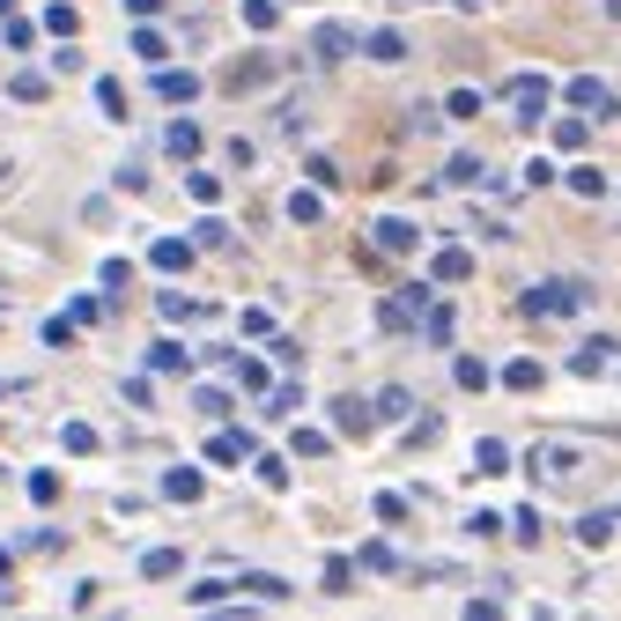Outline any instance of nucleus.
Returning <instances> with one entry per match:
<instances>
[{
	"label": "nucleus",
	"instance_id": "35",
	"mask_svg": "<svg viewBox=\"0 0 621 621\" xmlns=\"http://www.w3.org/2000/svg\"><path fill=\"white\" fill-rule=\"evenodd\" d=\"M8 89H15V104H45V97H52V82H45V75H15Z\"/></svg>",
	"mask_w": 621,
	"mask_h": 621
},
{
	"label": "nucleus",
	"instance_id": "39",
	"mask_svg": "<svg viewBox=\"0 0 621 621\" xmlns=\"http://www.w3.org/2000/svg\"><path fill=\"white\" fill-rule=\"evenodd\" d=\"M149 371H185V349H178V341H156V349H149Z\"/></svg>",
	"mask_w": 621,
	"mask_h": 621
},
{
	"label": "nucleus",
	"instance_id": "30",
	"mask_svg": "<svg viewBox=\"0 0 621 621\" xmlns=\"http://www.w3.org/2000/svg\"><path fill=\"white\" fill-rule=\"evenodd\" d=\"M377 415H415V393H407V385H385V393H377Z\"/></svg>",
	"mask_w": 621,
	"mask_h": 621
},
{
	"label": "nucleus",
	"instance_id": "32",
	"mask_svg": "<svg viewBox=\"0 0 621 621\" xmlns=\"http://www.w3.org/2000/svg\"><path fill=\"white\" fill-rule=\"evenodd\" d=\"M445 178H451V185H473V178H489V163H481V156H451Z\"/></svg>",
	"mask_w": 621,
	"mask_h": 621
},
{
	"label": "nucleus",
	"instance_id": "12",
	"mask_svg": "<svg viewBox=\"0 0 621 621\" xmlns=\"http://www.w3.org/2000/svg\"><path fill=\"white\" fill-rule=\"evenodd\" d=\"M511 467H518L511 445H496V437H481V445H473V473H481V481H496V473H511Z\"/></svg>",
	"mask_w": 621,
	"mask_h": 621
},
{
	"label": "nucleus",
	"instance_id": "48",
	"mask_svg": "<svg viewBox=\"0 0 621 621\" xmlns=\"http://www.w3.org/2000/svg\"><path fill=\"white\" fill-rule=\"evenodd\" d=\"M377 518L399 525V518H407V496H399V489H385V496H377Z\"/></svg>",
	"mask_w": 621,
	"mask_h": 621
},
{
	"label": "nucleus",
	"instance_id": "17",
	"mask_svg": "<svg viewBox=\"0 0 621 621\" xmlns=\"http://www.w3.org/2000/svg\"><path fill=\"white\" fill-rule=\"evenodd\" d=\"M451 377H459L467 393H481V385H496V371H489L481 355H451Z\"/></svg>",
	"mask_w": 621,
	"mask_h": 621
},
{
	"label": "nucleus",
	"instance_id": "50",
	"mask_svg": "<svg viewBox=\"0 0 621 621\" xmlns=\"http://www.w3.org/2000/svg\"><path fill=\"white\" fill-rule=\"evenodd\" d=\"M193 245H229V223H215V215H207V223L193 229Z\"/></svg>",
	"mask_w": 621,
	"mask_h": 621
},
{
	"label": "nucleus",
	"instance_id": "26",
	"mask_svg": "<svg viewBox=\"0 0 621 621\" xmlns=\"http://www.w3.org/2000/svg\"><path fill=\"white\" fill-rule=\"evenodd\" d=\"M319 215H325V200H319V193H303V185H297V193H289V223H303V229H311Z\"/></svg>",
	"mask_w": 621,
	"mask_h": 621
},
{
	"label": "nucleus",
	"instance_id": "37",
	"mask_svg": "<svg viewBox=\"0 0 621 621\" xmlns=\"http://www.w3.org/2000/svg\"><path fill=\"white\" fill-rule=\"evenodd\" d=\"M445 111H451V119H481V89H451Z\"/></svg>",
	"mask_w": 621,
	"mask_h": 621
},
{
	"label": "nucleus",
	"instance_id": "38",
	"mask_svg": "<svg viewBox=\"0 0 621 621\" xmlns=\"http://www.w3.org/2000/svg\"><path fill=\"white\" fill-rule=\"evenodd\" d=\"M119 399L126 407H156V385L149 377H119Z\"/></svg>",
	"mask_w": 621,
	"mask_h": 621
},
{
	"label": "nucleus",
	"instance_id": "28",
	"mask_svg": "<svg viewBox=\"0 0 621 621\" xmlns=\"http://www.w3.org/2000/svg\"><path fill=\"white\" fill-rule=\"evenodd\" d=\"M156 311H163L171 325H178V319H200V303L185 297V289H163V297H156Z\"/></svg>",
	"mask_w": 621,
	"mask_h": 621
},
{
	"label": "nucleus",
	"instance_id": "54",
	"mask_svg": "<svg viewBox=\"0 0 621 621\" xmlns=\"http://www.w3.org/2000/svg\"><path fill=\"white\" fill-rule=\"evenodd\" d=\"M0 15H15V0H0Z\"/></svg>",
	"mask_w": 621,
	"mask_h": 621
},
{
	"label": "nucleus",
	"instance_id": "9",
	"mask_svg": "<svg viewBox=\"0 0 621 621\" xmlns=\"http://www.w3.org/2000/svg\"><path fill=\"white\" fill-rule=\"evenodd\" d=\"M371 245H377V251H415V245H422V229L407 223V215H385V223L371 229Z\"/></svg>",
	"mask_w": 621,
	"mask_h": 621
},
{
	"label": "nucleus",
	"instance_id": "41",
	"mask_svg": "<svg viewBox=\"0 0 621 621\" xmlns=\"http://www.w3.org/2000/svg\"><path fill=\"white\" fill-rule=\"evenodd\" d=\"M45 30H60V38H75V30H82V15L67 8V0H60V8H45Z\"/></svg>",
	"mask_w": 621,
	"mask_h": 621
},
{
	"label": "nucleus",
	"instance_id": "27",
	"mask_svg": "<svg viewBox=\"0 0 621 621\" xmlns=\"http://www.w3.org/2000/svg\"><path fill=\"white\" fill-rule=\"evenodd\" d=\"M429 274H437V281H467V274H473V259H467L459 245H451V251H437V267H429Z\"/></svg>",
	"mask_w": 621,
	"mask_h": 621
},
{
	"label": "nucleus",
	"instance_id": "31",
	"mask_svg": "<svg viewBox=\"0 0 621 621\" xmlns=\"http://www.w3.org/2000/svg\"><path fill=\"white\" fill-rule=\"evenodd\" d=\"M363 570H399V555H393V540H363V555H355Z\"/></svg>",
	"mask_w": 621,
	"mask_h": 621
},
{
	"label": "nucleus",
	"instance_id": "25",
	"mask_svg": "<svg viewBox=\"0 0 621 621\" xmlns=\"http://www.w3.org/2000/svg\"><path fill=\"white\" fill-rule=\"evenodd\" d=\"M133 52H141L149 67H163V60H171V38H163V30H133Z\"/></svg>",
	"mask_w": 621,
	"mask_h": 621
},
{
	"label": "nucleus",
	"instance_id": "53",
	"mask_svg": "<svg viewBox=\"0 0 621 621\" xmlns=\"http://www.w3.org/2000/svg\"><path fill=\"white\" fill-rule=\"evenodd\" d=\"M8 563H15V547H0V577H8Z\"/></svg>",
	"mask_w": 621,
	"mask_h": 621
},
{
	"label": "nucleus",
	"instance_id": "13",
	"mask_svg": "<svg viewBox=\"0 0 621 621\" xmlns=\"http://www.w3.org/2000/svg\"><path fill=\"white\" fill-rule=\"evenodd\" d=\"M547 371L533 363V355H518V363H503V393H540Z\"/></svg>",
	"mask_w": 621,
	"mask_h": 621
},
{
	"label": "nucleus",
	"instance_id": "44",
	"mask_svg": "<svg viewBox=\"0 0 621 621\" xmlns=\"http://www.w3.org/2000/svg\"><path fill=\"white\" fill-rule=\"evenodd\" d=\"M67 319H75V325H97L104 319V297H75V303H67Z\"/></svg>",
	"mask_w": 621,
	"mask_h": 621
},
{
	"label": "nucleus",
	"instance_id": "49",
	"mask_svg": "<svg viewBox=\"0 0 621 621\" xmlns=\"http://www.w3.org/2000/svg\"><path fill=\"white\" fill-rule=\"evenodd\" d=\"M355 45V38H349V30H341V23H333V30H325V38H319V52H325V60H341V52H349Z\"/></svg>",
	"mask_w": 621,
	"mask_h": 621
},
{
	"label": "nucleus",
	"instance_id": "5",
	"mask_svg": "<svg viewBox=\"0 0 621 621\" xmlns=\"http://www.w3.org/2000/svg\"><path fill=\"white\" fill-rule=\"evenodd\" d=\"M149 89H156L163 104H193V97H200V75H193V67H171V60H163Z\"/></svg>",
	"mask_w": 621,
	"mask_h": 621
},
{
	"label": "nucleus",
	"instance_id": "6",
	"mask_svg": "<svg viewBox=\"0 0 621 621\" xmlns=\"http://www.w3.org/2000/svg\"><path fill=\"white\" fill-rule=\"evenodd\" d=\"M570 104H577V111H592L599 126L614 119V97H607V82H599V75H577L570 82Z\"/></svg>",
	"mask_w": 621,
	"mask_h": 621
},
{
	"label": "nucleus",
	"instance_id": "1",
	"mask_svg": "<svg viewBox=\"0 0 621 621\" xmlns=\"http://www.w3.org/2000/svg\"><path fill=\"white\" fill-rule=\"evenodd\" d=\"M525 473H533V489H547V496H585V489L607 481V459H599V445H585V437H540V445L525 451Z\"/></svg>",
	"mask_w": 621,
	"mask_h": 621
},
{
	"label": "nucleus",
	"instance_id": "29",
	"mask_svg": "<svg viewBox=\"0 0 621 621\" xmlns=\"http://www.w3.org/2000/svg\"><path fill=\"white\" fill-rule=\"evenodd\" d=\"M570 193H577V200H599V193H607V171H592V163H577V171H570Z\"/></svg>",
	"mask_w": 621,
	"mask_h": 621
},
{
	"label": "nucleus",
	"instance_id": "47",
	"mask_svg": "<svg viewBox=\"0 0 621 621\" xmlns=\"http://www.w3.org/2000/svg\"><path fill=\"white\" fill-rule=\"evenodd\" d=\"M245 592L251 599H289V585H281V577H245Z\"/></svg>",
	"mask_w": 621,
	"mask_h": 621
},
{
	"label": "nucleus",
	"instance_id": "34",
	"mask_svg": "<svg viewBox=\"0 0 621 621\" xmlns=\"http://www.w3.org/2000/svg\"><path fill=\"white\" fill-rule=\"evenodd\" d=\"M97 111H104V119H126V89H119L111 75L97 82Z\"/></svg>",
	"mask_w": 621,
	"mask_h": 621
},
{
	"label": "nucleus",
	"instance_id": "55",
	"mask_svg": "<svg viewBox=\"0 0 621 621\" xmlns=\"http://www.w3.org/2000/svg\"><path fill=\"white\" fill-rule=\"evenodd\" d=\"M0 297H8V281H0Z\"/></svg>",
	"mask_w": 621,
	"mask_h": 621
},
{
	"label": "nucleus",
	"instance_id": "10",
	"mask_svg": "<svg viewBox=\"0 0 621 621\" xmlns=\"http://www.w3.org/2000/svg\"><path fill=\"white\" fill-rule=\"evenodd\" d=\"M200 149H207V141H200L193 119H171V126H163V156H171V163H193Z\"/></svg>",
	"mask_w": 621,
	"mask_h": 621
},
{
	"label": "nucleus",
	"instance_id": "4",
	"mask_svg": "<svg viewBox=\"0 0 621 621\" xmlns=\"http://www.w3.org/2000/svg\"><path fill=\"white\" fill-rule=\"evenodd\" d=\"M200 496H207V473H200V467H163V503L193 511Z\"/></svg>",
	"mask_w": 621,
	"mask_h": 621
},
{
	"label": "nucleus",
	"instance_id": "51",
	"mask_svg": "<svg viewBox=\"0 0 621 621\" xmlns=\"http://www.w3.org/2000/svg\"><path fill=\"white\" fill-rule=\"evenodd\" d=\"M511 533H518V540L533 547V540H540V511H518V518H511Z\"/></svg>",
	"mask_w": 621,
	"mask_h": 621
},
{
	"label": "nucleus",
	"instance_id": "8",
	"mask_svg": "<svg viewBox=\"0 0 621 621\" xmlns=\"http://www.w3.org/2000/svg\"><path fill=\"white\" fill-rule=\"evenodd\" d=\"M511 104H518L525 126H540V111H547V75H518V82H511Z\"/></svg>",
	"mask_w": 621,
	"mask_h": 621
},
{
	"label": "nucleus",
	"instance_id": "3",
	"mask_svg": "<svg viewBox=\"0 0 621 621\" xmlns=\"http://www.w3.org/2000/svg\"><path fill=\"white\" fill-rule=\"evenodd\" d=\"M251 451H259L251 429H215V437H207V467H245Z\"/></svg>",
	"mask_w": 621,
	"mask_h": 621
},
{
	"label": "nucleus",
	"instance_id": "18",
	"mask_svg": "<svg viewBox=\"0 0 621 621\" xmlns=\"http://www.w3.org/2000/svg\"><path fill=\"white\" fill-rule=\"evenodd\" d=\"M237 393H274V371L259 355H237Z\"/></svg>",
	"mask_w": 621,
	"mask_h": 621
},
{
	"label": "nucleus",
	"instance_id": "14",
	"mask_svg": "<svg viewBox=\"0 0 621 621\" xmlns=\"http://www.w3.org/2000/svg\"><path fill=\"white\" fill-rule=\"evenodd\" d=\"M333 422H341V429H349V437H371V422H377V407H371V399H341V407H333Z\"/></svg>",
	"mask_w": 621,
	"mask_h": 621
},
{
	"label": "nucleus",
	"instance_id": "40",
	"mask_svg": "<svg viewBox=\"0 0 621 621\" xmlns=\"http://www.w3.org/2000/svg\"><path fill=\"white\" fill-rule=\"evenodd\" d=\"M52 75H82V45H75V38H60V52H52Z\"/></svg>",
	"mask_w": 621,
	"mask_h": 621
},
{
	"label": "nucleus",
	"instance_id": "42",
	"mask_svg": "<svg viewBox=\"0 0 621 621\" xmlns=\"http://www.w3.org/2000/svg\"><path fill=\"white\" fill-rule=\"evenodd\" d=\"M193 407H200V415H229V393H223V385H200Z\"/></svg>",
	"mask_w": 621,
	"mask_h": 621
},
{
	"label": "nucleus",
	"instance_id": "33",
	"mask_svg": "<svg viewBox=\"0 0 621 621\" xmlns=\"http://www.w3.org/2000/svg\"><path fill=\"white\" fill-rule=\"evenodd\" d=\"M23 489H30V503H60V473H52V467H38V473L23 481Z\"/></svg>",
	"mask_w": 621,
	"mask_h": 621
},
{
	"label": "nucleus",
	"instance_id": "20",
	"mask_svg": "<svg viewBox=\"0 0 621 621\" xmlns=\"http://www.w3.org/2000/svg\"><path fill=\"white\" fill-rule=\"evenodd\" d=\"M289 451H297V459H325V451H333V437H325V429H289Z\"/></svg>",
	"mask_w": 621,
	"mask_h": 621
},
{
	"label": "nucleus",
	"instance_id": "36",
	"mask_svg": "<svg viewBox=\"0 0 621 621\" xmlns=\"http://www.w3.org/2000/svg\"><path fill=\"white\" fill-rule=\"evenodd\" d=\"M245 23L251 30H274V23H281V0H245Z\"/></svg>",
	"mask_w": 621,
	"mask_h": 621
},
{
	"label": "nucleus",
	"instance_id": "7",
	"mask_svg": "<svg viewBox=\"0 0 621 621\" xmlns=\"http://www.w3.org/2000/svg\"><path fill=\"white\" fill-rule=\"evenodd\" d=\"M193 237H156V245H149V267L156 274H185V267H193Z\"/></svg>",
	"mask_w": 621,
	"mask_h": 621
},
{
	"label": "nucleus",
	"instance_id": "24",
	"mask_svg": "<svg viewBox=\"0 0 621 621\" xmlns=\"http://www.w3.org/2000/svg\"><path fill=\"white\" fill-rule=\"evenodd\" d=\"M592 141V111L585 119H555V149H585Z\"/></svg>",
	"mask_w": 621,
	"mask_h": 621
},
{
	"label": "nucleus",
	"instance_id": "52",
	"mask_svg": "<svg viewBox=\"0 0 621 621\" xmlns=\"http://www.w3.org/2000/svg\"><path fill=\"white\" fill-rule=\"evenodd\" d=\"M126 15H163V0H119Z\"/></svg>",
	"mask_w": 621,
	"mask_h": 621
},
{
	"label": "nucleus",
	"instance_id": "23",
	"mask_svg": "<svg viewBox=\"0 0 621 621\" xmlns=\"http://www.w3.org/2000/svg\"><path fill=\"white\" fill-rule=\"evenodd\" d=\"M363 52H371V60H407V38H399V30H371Z\"/></svg>",
	"mask_w": 621,
	"mask_h": 621
},
{
	"label": "nucleus",
	"instance_id": "11",
	"mask_svg": "<svg viewBox=\"0 0 621 621\" xmlns=\"http://www.w3.org/2000/svg\"><path fill=\"white\" fill-rule=\"evenodd\" d=\"M614 341H607V333H592V341H577V355H570V371L577 377H599V371H607V363H614Z\"/></svg>",
	"mask_w": 621,
	"mask_h": 621
},
{
	"label": "nucleus",
	"instance_id": "22",
	"mask_svg": "<svg viewBox=\"0 0 621 621\" xmlns=\"http://www.w3.org/2000/svg\"><path fill=\"white\" fill-rule=\"evenodd\" d=\"M577 540H585V547H607V540H614V511H592V518H577Z\"/></svg>",
	"mask_w": 621,
	"mask_h": 621
},
{
	"label": "nucleus",
	"instance_id": "19",
	"mask_svg": "<svg viewBox=\"0 0 621 621\" xmlns=\"http://www.w3.org/2000/svg\"><path fill=\"white\" fill-rule=\"evenodd\" d=\"M60 445L75 451V459H89V451H104V437H97L89 422H60Z\"/></svg>",
	"mask_w": 621,
	"mask_h": 621
},
{
	"label": "nucleus",
	"instance_id": "43",
	"mask_svg": "<svg viewBox=\"0 0 621 621\" xmlns=\"http://www.w3.org/2000/svg\"><path fill=\"white\" fill-rule=\"evenodd\" d=\"M237 325H245V341H274V311H245Z\"/></svg>",
	"mask_w": 621,
	"mask_h": 621
},
{
	"label": "nucleus",
	"instance_id": "15",
	"mask_svg": "<svg viewBox=\"0 0 621 621\" xmlns=\"http://www.w3.org/2000/svg\"><path fill=\"white\" fill-rule=\"evenodd\" d=\"M178 570H185V555H178V547H149V555H141V577H149V585H171Z\"/></svg>",
	"mask_w": 621,
	"mask_h": 621
},
{
	"label": "nucleus",
	"instance_id": "2",
	"mask_svg": "<svg viewBox=\"0 0 621 621\" xmlns=\"http://www.w3.org/2000/svg\"><path fill=\"white\" fill-rule=\"evenodd\" d=\"M525 311H533V319H577V311H585V289H577V281H540V289L525 297Z\"/></svg>",
	"mask_w": 621,
	"mask_h": 621
},
{
	"label": "nucleus",
	"instance_id": "16",
	"mask_svg": "<svg viewBox=\"0 0 621 621\" xmlns=\"http://www.w3.org/2000/svg\"><path fill=\"white\" fill-rule=\"evenodd\" d=\"M451 333H459L451 303H429V311H422V341H429V349H451Z\"/></svg>",
	"mask_w": 621,
	"mask_h": 621
},
{
	"label": "nucleus",
	"instance_id": "46",
	"mask_svg": "<svg viewBox=\"0 0 621 621\" xmlns=\"http://www.w3.org/2000/svg\"><path fill=\"white\" fill-rule=\"evenodd\" d=\"M437 429H445V422H437V415H415V422H407V445L422 451V445H429V437H437Z\"/></svg>",
	"mask_w": 621,
	"mask_h": 621
},
{
	"label": "nucleus",
	"instance_id": "21",
	"mask_svg": "<svg viewBox=\"0 0 621 621\" xmlns=\"http://www.w3.org/2000/svg\"><path fill=\"white\" fill-rule=\"evenodd\" d=\"M251 473H259V489H289V459H281V451H259Z\"/></svg>",
	"mask_w": 621,
	"mask_h": 621
},
{
	"label": "nucleus",
	"instance_id": "45",
	"mask_svg": "<svg viewBox=\"0 0 621 621\" xmlns=\"http://www.w3.org/2000/svg\"><path fill=\"white\" fill-rule=\"evenodd\" d=\"M274 60H237V97H245V82H267Z\"/></svg>",
	"mask_w": 621,
	"mask_h": 621
}]
</instances>
